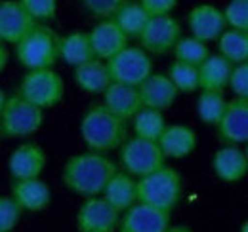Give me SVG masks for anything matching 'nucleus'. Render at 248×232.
Here are the masks:
<instances>
[{
    "label": "nucleus",
    "mask_w": 248,
    "mask_h": 232,
    "mask_svg": "<svg viewBox=\"0 0 248 232\" xmlns=\"http://www.w3.org/2000/svg\"><path fill=\"white\" fill-rule=\"evenodd\" d=\"M117 174V164L103 152H82L71 156L63 166V183L78 196H99L107 181Z\"/></svg>",
    "instance_id": "f257e3e1"
},
{
    "label": "nucleus",
    "mask_w": 248,
    "mask_h": 232,
    "mask_svg": "<svg viewBox=\"0 0 248 232\" xmlns=\"http://www.w3.org/2000/svg\"><path fill=\"white\" fill-rule=\"evenodd\" d=\"M80 135L92 152H107L126 141L128 126L126 120L107 111L103 103H97L82 118Z\"/></svg>",
    "instance_id": "f03ea898"
},
{
    "label": "nucleus",
    "mask_w": 248,
    "mask_h": 232,
    "mask_svg": "<svg viewBox=\"0 0 248 232\" xmlns=\"http://www.w3.org/2000/svg\"><path fill=\"white\" fill-rule=\"evenodd\" d=\"M136 192L140 203L172 211L182 198V175L170 166H160L136 181Z\"/></svg>",
    "instance_id": "7ed1b4c3"
},
{
    "label": "nucleus",
    "mask_w": 248,
    "mask_h": 232,
    "mask_svg": "<svg viewBox=\"0 0 248 232\" xmlns=\"http://www.w3.org/2000/svg\"><path fill=\"white\" fill-rule=\"evenodd\" d=\"M16 56L29 71L52 69L60 59V36L44 23H36L16 44Z\"/></svg>",
    "instance_id": "20e7f679"
},
{
    "label": "nucleus",
    "mask_w": 248,
    "mask_h": 232,
    "mask_svg": "<svg viewBox=\"0 0 248 232\" xmlns=\"http://www.w3.org/2000/svg\"><path fill=\"white\" fill-rule=\"evenodd\" d=\"M44 122L42 109L25 101L21 95L6 97L0 111V133L12 139H23L36 133Z\"/></svg>",
    "instance_id": "39448f33"
},
{
    "label": "nucleus",
    "mask_w": 248,
    "mask_h": 232,
    "mask_svg": "<svg viewBox=\"0 0 248 232\" xmlns=\"http://www.w3.org/2000/svg\"><path fill=\"white\" fill-rule=\"evenodd\" d=\"M65 84L63 78L52 69H36L29 71L17 89V95H21L25 101L32 103L38 109H50L56 107L63 99Z\"/></svg>",
    "instance_id": "423d86ee"
},
{
    "label": "nucleus",
    "mask_w": 248,
    "mask_h": 232,
    "mask_svg": "<svg viewBox=\"0 0 248 232\" xmlns=\"http://www.w3.org/2000/svg\"><path fill=\"white\" fill-rule=\"evenodd\" d=\"M111 82L128 84V86H140L151 72H153V61L147 56L145 50L138 46H126L119 54L105 61Z\"/></svg>",
    "instance_id": "0eeeda50"
},
{
    "label": "nucleus",
    "mask_w": 248,
    "mask_h": 232,
    "mask_svg": "<svg viewBox=\"0 0 248 232\" xmlns=\"http://www.w3.org/2000/svg\"><path fill=\"white\" fill-rule=\"evenodd\" d=\"M121 164L128 175L143 177L164 166V154L156 141L132 137L121 146Z\"/></svg>",
    "instance_id": "6e6552de"
},
{
    "label": "nucleus",
    "mask_w": 248,
    "mask_h": 232,
    "mask_svg": "<svg viewBox=\"0 0 248 232\" xmlns=\"http://www.w3.org/2000/svg\"><path fill=\"white\" fill-rule=\"evenodd\" d=\"M138 38L141 42V50L162 56L172 52L176 42L182 38V25L170 14L151 15Z\"/></svg>",
    "instance_id": "1a4fd4ad"
},
{
    "label": "nucleus",
    "mask_w": 248,
    "mask_h": 232,
    "mask_svg": "<svg viewBox=\"0 0 248 232\" xmlns=\"http://www.w3.org/2000/svg\"><path fill=\"white\" fill-rule=\"evenodd\" d=\"M119 221L121 211L97 196L86 198L77 213V227L80 232H115Z\"/></svg>",
    "instance_id": "9d476101"
},
{
    "label": "nucleus",
    "mask_w": 248,
    "mask_h": 232,
    "mask_svg": "<svg viewBox=\"0 0 248 232\" xmlns=\"http://www.w3.org/2000/svg\"><path fill=\"white\" fill-rule=\"evenodd\" d=\"M119 232H166L170 229V211L147 203H134L126 209Z\"/></svg>",
    "instance_id": "9b49d317"
},
{
    "label": "nucleus",
    "mask_w": 248,
    "mask_h": 232,
    "mask_svg": "<svg viewBox=\"0 0 248 232\" xmlns=\"http://www.w3.org/2000/svg\"><path fill=\"white\" fill-rule=\"evenodd\" d=\"M217 135L227 145H243L248 139V99L235 97L227 101L225 111L216 124Z\"/></svg>",
    "instance_id": "f8f14e48"
},
{
    "label": "nucleus",
    "mask_w": 248,
    "mask_h": 232,
    "mask_svg": "<svg viewBox=\"0 0 248 232\" xmlns=\"http://www.w3.org/2000/svg\"><path fill=\"white\" fill-rule=\"evenodd\" d=\"M88 40L93 58L99 61L111 59L115 54L124 50L130 42V38L113 19H99V23L92 30H88Z\"/></svg>",
    "instance_id": "ddd939ff"
},
{
    "label": "nucleus",
    "mask_w": 248,
    "mask_h": 232,
    "mask_svg": "<svg viewBox=\"0 0 248 232\" xmlns=\"http://www.w3.org/2000/svg\"><path fill=\"white\" fill-rule=\"evenodd\" d=\"M34 25L36 21L17 0H0V40L4 44H17Z\"/></svg>",
    "instance_id": "4468645a"
},
{
    "label": "nucleus",
    "mask_w": 248,
    "mask_h": 232,
    "mask_svg": "<svg viewBox=\"0 0 248 232\" xmlns=\"http://www.w3.org/2000/svg\"><path fill=\"white\" fill-rule=\"evenodd\" d=\"M140 99H141V107L145 109H155V111H168L176 97H178V89L172 84V80L166 74H158V72H151L140 86Z\"/></svg>",
    "instance_id": "2eb2a0df"
},
{
    "label": "nucleus",
    "mask_w": 248,
    "mask_h": 232,
    "mask_svg": "<svg viewBox=\"0 0 248 232\" xmlns=\"http://www.w3.org/2000/svg\"><path fill=\"white\" fill-rule=\"evenodd\" d=\"M187 25L195 38L202 42L217 40V36L227 29L223 12L212 4H199L187 15Z\"/></svg>",
    "instance_id": "dca6fc26"
},
{
    "label": "nucleus",
    "mask_w": 248,
    "mask_h": 232,
    "mask_svg": "<svg viewBox=\"0 0 248 232\" xmlns=\"http://www.w3.org/2000/svg\"><path fill=\"white\" fill-rule=\"evenodd\" d=\"M46 168V152L36 143L19 145L8 160V170L14 179H34Z\"/></svg>",
    "instance_id": "f3484780"
},
{
    "label": "nucleus",
    "mask_w": 248,
    "mask_h": 232,
    "mask_svg": "<svg viewBox=\"0 0 248 232\" xmlns=\"http://www.w3.org/2000/svg\"><path fill=\"white\" fill-rule=\"evenodd\" d=\"M12 198L23 211H42L50 205V187L40 179H16L12 185Z\"/></svg>",
    "instance_id": "a211bd4d"
},
{
    "label": "nucleus",
    "mask_w": 248,
    "mask_h": 232,
    "mask_svg": "<svg viewBox=\"0 0 248 232\" xmlns=\"http://www.w3.org/2000/svg\"><path fill=\"white\" fill-rule=\"evenodd\" d=\"M103 107L123 120H132L134 115L141 109L138 86L111 82L109 87L103 91Z\"/></svg>",
    "instance_id": "6ab92c4d"
},
{
    "label": "nucleus",
    "mask_w": 248,
    "mask_h": 232,
    "mask_svg": "<svg viewBox=\"0 0 248 232\" xmlns=\"http://www.w3.org/2000/svg\"><path fill=\"white\" fill-rule=\"evenodd\" d=\"M212 168L216 175L225 183H237L248 172L247 150L239 148V145H227L217 148L212 158Z\"/></svg>",
    "instance_id": "aec40b11"
},
{
    "label": "nucleus",
    "mask_w": 248,
    "mask_h": 232,
    "mask_svg": "<svg viewBox=\"0 0 248 232\" xmlns=\"http://www.w3.org/2000/svg\"><path fill=\"white\" fill-rule=\"evenodd\" d=\"M156 143L164 158H186L197 148V133L182 124L166 126Z\"/></svg>",
    "instance_id": "412c9836"
},
{
    "label": "nucleus",
    "mask_w": 248,
    "mask_h": 232,
    "mask_svg": "<svg viewBox=\"0 0 248 232\" xmlns=\"http://www.w3.org/2000/svg\"><path fill=\"white\" fill-rule=\"evenodd\" d=\"M73 76H75L77 86L92 95L103 93L111 84L107 65H105V61H99V59H90L82 65H77Z\"/></svg>",
    "instance_id": "4be33fe9"
},
{
    "label": "nucleus",
    "mask_w": 248,
    "mask_h": 232,
    "mask_svg": "<svg viewBox=\"0 0 248 232\" xmlns=\"http://www.w3.org/2000/svg\"><path fill=\"white\" fill-rule=\"evenodd\" d=\"M103 198L111 203L117 211H126L128 207H132L134 203L138 202V192H136V179L132 175H128L126 172L124 174H117L113 175L105 188H103Z\"/></svg>",
    "instance_id": "5701e85b"
},
{
    "label": "nucleus",
    "mask_w": 248,
    "mask_h": 232,
    "mask_svg": "<svg viewBox=\"0 0 248 232\" xmlns=\"http://www.w3.org/2000/svg\"><path fill=\"white\" fill-rule=\"evenodd\" d=\"M233 63L225 58L217 56H208L206 61L199 67V87L208 89V91H223L227 87Z\"/></svg>",
    "instance_id": "b1692460"
},
{
    "label": "nucleus",
    "mask_w": 248,
    "mask_h": 232,
    "mask_svg": "<svg viewBox=\"0 0 248 232\" xmlns=\"http://www.w3.org/2000/svg\"><path fill=\"white\" fill-rule=\"evenodd\" d=\"M60 59H63L67 65L77 67L90 59H95L90 48L88 32L75 30L71 34L60 36Z\"/></svg>",
    "instance_id": "393cba45"
},
{
    "label": "nucleus",
    "mask_w": 248,
    "mask_h": 232,
    "mask_svg": "<svg viewBox=\"0 0 248 232\" xmlns=\"http://www.w3.org/2000/svg\"><path fill=\"white\" fill-rule=\"evenodd\" d=\"M219 56L231 61L233 65L248 61V30L225 29L217 36Z\"/></svg>",
    "instance_id": "a878e982"
},
{
    "label": "nucleus",
    "mask_w": 248,
    "mask_h": 232,
    "mask_svg": "<svg viewBox=\"0 0 248 232\" xmlns=\"http://www.w3.org/2000/svg\"><path fill=\"white\" fill-rule=\"evenodd\" d=\"M149 17L151 15L141 8L140 2H130L128 0L111 19L121 27V30L128 38H138L141 34V30H143Z\"/></svg>",
    "instance_id": "bb28decb"
},
{
    "label": "nucleus",
    "mask_w": 248,
    "mask_h": 232,
    "mask_svg": "<svg viewBox=\"0 0 248 232\" xmlns=\"http://www.w3.org/2000/svg\"><path fill=\"white\" fill-rule=\"evenodd\" d=\"M164 128H166V120H164V115L160 111L141 107L134 115V133H136V137H141V139H147V141H158Z\"/></svg>",
    "instance_id": "cd10ccee"
},
{
    "label": "nucleus",
    "mask_w": 248,
    "mask_h": 232,
    "mask_svg": "<svg viewBox=\"0 0 248 232\" xmlns=\"http://www.w3.org/2000/svg\"><path fill=\"white\" fill-rule=\"evenodd\" d=\"M174 56H176V61L180 63H186V65H193V67H201L206 58L210 56V50L206 46V42L195 38V36H182L176 46H174Z\"/></svg>",
    "instance_id": "c85d7f7f"
},
{
    "label": "nucleus",
    "mask_w": 248,
    "mask_h": 232,
    "mask_svg": "<svg viewBox=\"0 0 248 232\" xmlns=\"http://www.w3.org/2000/svg\"><path fill=\"white\" fill-rule=\"evenodd\" d=\"M225 105H227V99L223 97V91L202 89V93L199 95V101H197L199 118L208 126H216L217 120L221 118L223 111H225Z\"/></svg>",
    "instance_id": "c756f323"
},
{
    "label": "nucleus",
    "mask_w": 248,
    "mask_h": 232,
    "mask_svg": "<svg viewBox=\"0 0 248 232\" xmlns=\"http://www.w3.org/2000/svg\"><path fill=\"white\" fill-rule=\"evenodd\" d=\"M166 76L172 80L176 89L182 91V93H193V91L199 89V69L193 67V65H186V63L176 61L170 67Z\"/></svg>",
    "instance_id": "7c9ffc66"
},
{
    "label": "nucleus",
    "mask_w": 248,
    "mask_h": 232,
    "mask_svg": "<svg viewBox=\"0 0 248 232\" xmlns=\"http://www.w3.org/2000/svg\"><path fill=\"white\" fill-rule=\"evenodd\" d=\"M25 12L36 23H48L56 19L58 14V0H17Z\"/></svg>",
    "instance_id": "2f4dec72"
},
{
    "label": "nucleus",
    "mask_w": 248,
    "mask_h": 232,
    "mask_svg": "<svg viewBox=\"0 0 248 232\" xmlns=\"http://www.w3.org/2000/svg\"><path fill=\"white\" fill-rule=\"evenodd\" d=\"M223 19L229 29L248 30V0H229L223 10Z\"/></svg>",
    "instance_id": "473e14b6"
},
{
    "label": "nucleus",
    "mask_w": 248,
    "mask_h": 232,
    "mask_svg": "<svg viewBox=\"0 0 248 232\" xmlns=\"http://www.w3.org/2000/svg\"><path fill=\"white\" fill-rule=\"evenodd\" d=\"M82 8L95 19H111L128 0H80Z\"/></svg>",
    "instance_id": "72a5a7b5"
},
{
    "label": "nucleus",
    "mask_w": 248,
    "mask_h": 232,
    "mask_svg": "<svg viewBox=\"0 0 248 232\" xmlns=\"http://www.w3.org/2000/svg\"><path fill=\"white\" fill-rule=\"evenodd\" d=\"M23 209L12 196H0V232H10L19 221Z\"/></svg>",
    "instance_id": "f704fd0d"
},
{
    "label": "nucleus",
    "mask_w": 248,
    "mask_h": 232,
    "mask_svg": "<svg viewBox=\"0 0 248 232\" xmlns=\"http://www.w3.org/2000/svg\"><path fill=\"white\" fill-rule=\"evenodd\" d=\"M227 86L235 93V97L248 99V63H239L233 67Z\"/></svg>",
    "instance_id": "c9c22d12"
},
{
    "label": "nucleus",
    "mask_w": 248,
    "mask_h": 232,
    "mask_svg": "<svg viewBox=\"0 0 248 232\" xmlns=\"http://www.w3.org/2000/svg\"><path fill=\"white\" fill-rule=\"evenodd\" d=\"M141 4V8L149 14V15H164L170 14L176 6L178 0H138Z\"/></svg>",
    "instance_id": "e433bc0d"
},
{
    "label": "nucleus",
    "mask_w": 248,
    "mask_h": 232,
    "mask_svg": "<svg viewBox=\"0 0 248 232\" xmlns=\"http://www.w3.org/2000/svg\"><path fill=\"white\" fill-rule=\"evenodd\" d=\"M8 59H10V54H8V48H6V44L0 40V72L6 69V65H8Z\"/></svg>",
    "instance_id": "4c0bfd02"
},
{
    "label": "nucleus",
    "mask_w": 248,
    "mask_h": 232,
    "mask_svg": "<svg viewBox=\"0 0 248 232\" xmlns=\"http://www.w3.org/2000/svg\"><path fill=\"white\" fill-rule=\"evenodd\" d=\"M166 232H191L187 227H174V229H168Z\"/></svg>",
    "instance_id": "58836bf2"
},
{
    "label": "nucleus",
    "mask_w": 248,
    "mask_h": 232,
    "mask_svg": "<svg viewBox=\"0 0 248 232\" xmlns=\"http://www.w3.org/2000/svg\"><path fill=\"white\" fill-rule=\"evenodd\" d=\"M4 101H6V93H4V89L0 87V111H2V107H4Z\"/></svg>",
    "instance_id": "ea45409f"
},
{
    "label": "nucleus",
    "mask_w": 248,
    "mask_h": 232,
    "mask_svg": "<svg viewBox=\"0 0 248 232\" xmlns=\"http://www.w3.org/2000/svg\"><path fill=\"white\" fill-rule=\"evenodd\" d=\"M241 232H248V223H243V227H241Z\"/></svg>",
    "instance_id": "a19ab883"
},
{
    "label": "nucleus",
    "mask_w": 248,
    "mask_h": 232,
    "mask_svg": "<svg viewBox=\"0 0 248 232\" xmlns=\"http://www.w3.org/2000/svg\"><path fill=\"white\" fill-rule=\"evenodd\" d=\"M0 135H2V133H0Z\"/></svg>",
    "instance_id": "79ce46f5"
}]
</instances>
